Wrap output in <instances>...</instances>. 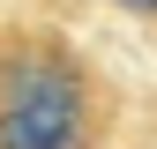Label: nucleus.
Returning <instances> with one entry per match:
<instances>
[{
    "instance_id": "obj_2",
    "label": "nucleus",
    "mask_w": 157,
    "mask_h": 149,
    "mask_svg": "<svg viewBox=\"0 0 157 149\" xmlns=\"http://www.w3.org/2000/svg\"><path fill=\"white\" fill-rule=\"evenodd\" d=\"M112 8H127V15H157V0H112Z\"/></svg>"
},
{
    "instance_id": "obj_1",
    "label": "nucleus",
    "mask_w": 157,
    "mask_h": 149,
    "mask_svg": "<svg viewBox=\"0 0 157 149\" xmlns=\"http://www.w3.org/2000/svg\"><path fill=\"white\" fill-rule=\"evenodd\" d=\"M112 89L67 37L8 30L0 37V149H105Z\"/></svg>"
}]
</instances>
